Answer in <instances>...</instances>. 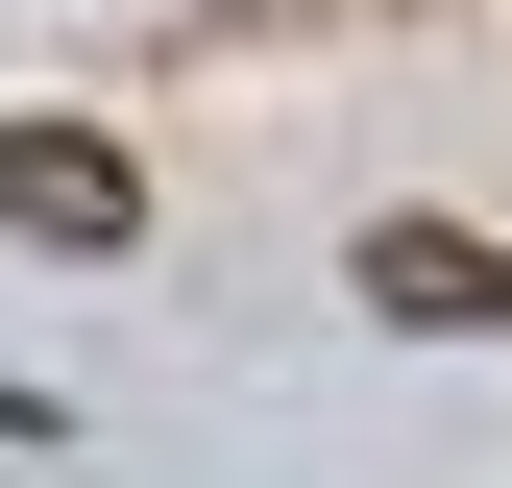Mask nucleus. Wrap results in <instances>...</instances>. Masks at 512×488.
Listing matches in <instances>:
<instances>
[{
  "label": "nucleus",
  "instance_id": "obj_1",
  "mask_svg": "<svg viewBox=\"0 0 512 488\" xmlns=\"http://www.w3.org/2000/svg\"><path fill=\"white\" fill-rule=\"evenodd\" d=\"M0 220L25 244H147V171H122L98 122H0Z\"/></svg>",
  "mask_w": 512,
  "mask_h": 488
},
{
  "label": "nucleus",
  "instance_id": "obj_2",
  "mask_svg": "<svg viewBox=\"0 0 512 488\" xmlns=\"http://www.w3.org/2000/svg\"><path fill=\"white\" fill-rule=\"evenodd\" d=\"M366 318H415V342H464V318H512V269L464 220H366Z\"/></svg>",
  "mask_w": 512,
  "mask_h": 488
}]
</instances>
